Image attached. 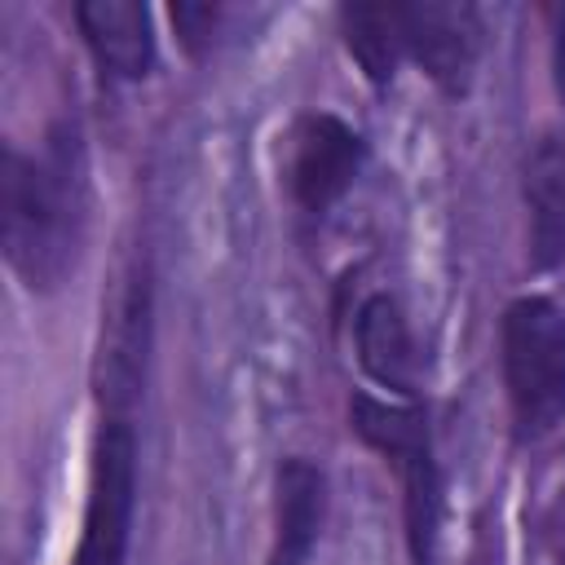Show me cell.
<instances>
[{
	"label": "cell",
	"mask_w": 565,
	"mask_h": 565,
	"mask_svg": "<svg viewBox=\"0 0 565 565\" xmlns=\"http://www.w3.org/2000/svg\"><path fill=\"white\" fill-rule=\"evenodd\" d=\"M353 344H358V366L388 393L415 397L419 388V353L411 340V327L402 318V305L393 296H366L358 318H353Z\"/></svg>",
	"instance_id": "8"
},
{
	"label": "cell",
	"mask_w": 565,
	"mask_h": 565,
	"mask_svg": "<svg viewBox=\"0 0 565 565\" xmlns=\"http://www.w3.org/2000/svg\"><path fill=\"white\" fill-rule=\"evenodd\" d=\"M521 194L530 212V265L552 269L565 260V128L530 150Z\"/></svg>",
	"instance_id": "10"
},
{
	"label": "cell",
	"mask_w": 565,
	"mask_h": 565,
	"mask_svg": "<svg viewBox=\"0 0 565 565\" xmlns=\"http://www.w3.org/2000/svg\"><path fill=\"white\" fill-rule=\"evenodd\" d=\"M221 4H172V22H177V31H181V40H185V49H203V44H212V31L221 26Z\"/></svg>",
	"instance_id": "13"
},
{
	"label": "cell",
	"mask_w": 565,
	"mask_h": 565,
	"mask_svg": "<svg viewBox=\"0 0 565 565\" xmlns=\"http://www.w3.org/2000/svg\"><path fill=\"white\" fill-rule=\"evenodd\" d=\"M366 159L362 137L335 119V115H305L291 132V154H287V190L300 203V212L322 216L344 190L358 181Z\"/></svg>",
	"instance_id": "5"
},
{
	"label": "cell",
	"mask_w": 565,
	"mask_h": 565,
	"mask_svg": "<svg viewBox=\"0 0 565 565\" xmlns=\"http://www.w3.org/2000/svg\"><path fill=\"white\" fill-rule=\"evenodd\" d=\"M344 44L366 71L371 84H388L397 62L406 57L402 49V4H344L340 9Z\"/></svg>",
	"instance_id": "12"
},
{
	"label": "cell",
	"mask_w": 565,
	"mask_h": 565,
	"mask_svg": "<svg viewBox=\"0 0 565 565\" xmlns=\"http://www.w3.org/2000/svg\"><path fill=\"white\" fill-rule=\"evenodd\" d=\"M137 508V433L128 415L110 411L93 437V468H88V503L79 525V547L71 565H124L128 534Z\"/></svg>",
	"instance_id": "4"
},
{
	"label": "cell",
	"mask_w": 565,
	"mask_h": 565,
	"mask_svg": "<svg viewBox=\"0 0 565 565\" xmlns=\"http://www.w3.org/2000/svg\"><path fill=\"white\" fill-rule=\"evenodd\" d=\"M353 433L384 455V463L402 481V508H406V543L411 565H437V534H441V472L433 459L428 419L411 402H380L371 393H358L349 402Z\"/></svg>",
	"instance_id": "3"
},
{
	"label": "cell",
	"mask_w": 565,
	"mask_h": 565,
	"mask_svg": "<svg viewBox=\"0 0 565 565\" xmlns=\"http://www.w3.org/2000/svg\"><path fill=\"white\" fill-rule=\"evenodd\" d=\"M556 93L565 102V18H561V31H556Z\"/></svg>",
	"instance_id": "14"
},
{
	"label": "cell",
	"mask_w": 565,
	"mask_h": 565,
	"mask_svg": "<svg viewBox=\"0 0 565 565\" xmlns=\"http://www.w3.org/2000/svg\"><path fill=\"white\" fill-rule=\"evenodd\" d=\"M75 22L97 66L119 79H141L154 66V31L146 4L132 0H84L75 4Z\"/></svg>",
	"instance_id": "9"
},
{
	"label": "cell",
	"mask_w": 565,
	"mask_h": 565,
	"mask_svg": "<svg viewBox=\"0 0 565 565\" xmlns=\"http://www.w3.org/2000/svg\"><path fill=\"white\" fill-rule=\"evenodd\" d=\"M499 353L516 437H547L565 419V313L547 296L512 300L499 322Z\"/></svg>",
	"instance_id": "2"
},
{
	"label": "cell",
	"mask_w": 565,
	"mask_h": 565,
	"mask_svg": "<svg viewBox=\"0 0 565 565\" xmlns=\"http://www.w3.org/2000/svg\"><path fill=\"white\" fill-rule=\"evenodd\" d=\"M327 516V481L322 472L291 455L274 477V552L269 565H305Z\"/></svg>",
	"instance_id": "11"
},
{
	"label": "cell",
	"mask_w": 565,
	"mask_h": 565,
	"mask_svg": "<svg viewBox=\"0 0 565 565\" xmlns=\"http://www.w3.org/2000/svg\"><path fill=\"white\" fill-rule=\"evenodd\" d=\"M402 49L446 93H463L481 53V18L472 4H455V0L402 4Z\"/></svg>",
	"instance_id": "6"
},
{
	"label": "cell",
	"mask_w": 565,
	"mask_h": 565,
	"mask_svg": "<svg viewBox=\"0 0 565 565\" xmlns=\"http://www.w3.org/2000/svg\"><path fill=\"white\" fill-rule=\"evenodd\" d=\"M0 225L4 256L31 291H53L71 274L84 230V168L75 137L57 132L44 154L4 150Z\"/></svg>",
	"instance_id": "1"
},
{
	"label": "cell",
	"mask_w": 565,
	"mask_h": 565,
	"mask_svg": "<svg viewBox=\"0 0 565 565\" xmlns=\"http://www.w3.org/2000/svg\"><path fill=\"white\" fill-rule=\"evenodd\" d=\"M146 335H150V278L141 265H132L124 274V287L115 291V300L106 309L102 353H97V393L119 415L141 388Z\"/></svg>",
	"instance_id": "7"
}]
</instances>
